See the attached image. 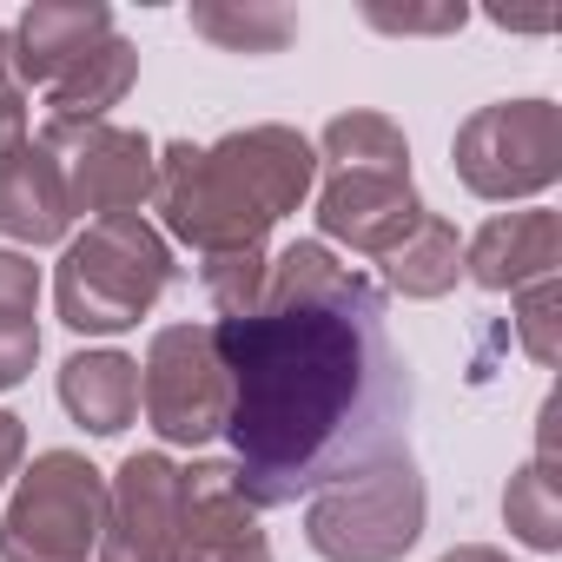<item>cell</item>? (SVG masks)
<instances>
[{
    "label": "cell",
    "mask_w": 562,
    "mask_h": 562,
    "mask_svg": "<svg viewBox=\"0 0 562 562\" xmlns=\"http://www.w3.org/2000/svg\"><path fill=\"white\" fill-rule=\"evenodd\" d=\"M212 338L232 378V470L258 509L318 496L404 443L411 371L391 345L384 292L338 265L331 245H285L265 265L258 305L218 318Z\"/></svg>",
    "instance_id": "cell-1"
},
{
    "label": "cell",
    "mask_w": 562,
    "mask_h": 562,
    "mask_svg": "<svg viewBox=\"0 0 562 562\" xmlns=\"http://www.w3.org/2000/svg\"><path fill=\"white\" fill-rule=\"evenodd\" d=\"M318 186V153L299 126H245L212 146H159L153 205L159 225L199 258L265 251L271 225L292 218Z\"/></svg>",
    "instance_id": "cell-2"
},
{
    "label": "cell",
    "mask_w": 562,
    "mask_h": 562,
    "mask_svg": "<svg viewBox=\"0 0 562 562\" xmlns=\"http://www.w3.org/2000/svg\"><path fill=\"white\" fill-rule=\"evenodd\" d=\"M318 153V232L364 251V258H384L397 251L417 218H424V199H417V179H411V139L397 120L384 113H338L325 126V139L312 146Z\"/></svg>",
    "instance_id": "cell-3"
},
{
    "label": "cell",
    "mask_w": 562,
    "mask_h": 562,
    "mask_svg": "<svg viewBox=\"0 0 562 562\" xmlns=\"http://www.w3.org/2000/svg\"><path fill=\"white\" fill-rule=\"evenodd\" d=\"M172 245L159 225H146V212H120V218H93L54 271V305L60 325L80 338H120L133 331L172 285Z\"/></svg>",
    "instance_id": "cell-4"
},
{
    "label": "cell",
    "mask_w": 562,
    "mask_h": 562,
    "mask_svg": "<svg viewBox=\"0 0 562 562\" xmlns=\"http://www.w3.org/2000/svg\"><path fill=\"white\" fill-rule=\"evenodd\" d=\"M424 516H430L424 470L397 443L305 503V542L325 562H404L424 536Z\"/></svg>",
    "instance_id": "cell-5"
},
{
    "label": "cell",
    "mask_w": 562,
    "mask_h": 562,
    "mask_svg": "<svg viewBox=\"0 0 562 562\" xmlns=\"http://www.w3.org/2000/svg\"><path fill=\"white\" fill-rule=\"evenodd\" d=\"M106 522V476L80 450H41L0 509V562H87Z\"/></svg>",
    "instance_id": "cell-6"
},
{
    "label": "cell",
    "mask_w": 562,
    "mask_h": 562,
    "mask_svg": "<svg viewBox=\"0 0 562 562\" xmlns=\"http://www.w3.org/2000/svg\"><path fill=\"white\" fill-rule=\"evenodd\" d=\"M450 166L476 199H536L562 179V106L555 100H496L476 106L457 139Z\"/></svg>",
    "instance_id": "cell-7"
},
{
    "label": "cell",
    "mask_w": 562,
    "mask_h": 562,
    "mask_svg": "<svg viewBox=\"0 0 562 562\" xmlns=\"http://www.w3.org/2000/svg\"><path fill=\"white\" fill-rule=\"evenodd\" d=\"M139 404H146V424L159 430V443L199 450V443L225 437L232 378H225L212 325H166V331H153L146 364H139Z\"/></svg>",
    "instance_id": "cell-8"
},
{
    "label": "cell",
    "mask_w": 562,
    "mask_h": 562,
    "mask_svg": "<svg viewBox=\"0 0 562 562\" xmlns=\"http://www.w3.org/2000/svg\"><path fill=\"white\" fill-rule=\"evenodd\" d=\"M41 146L60 159L67 179V205L93 212V218H120L153 205V179H159V146L133 126H80V133H41Z\"/></svg>",
    "instance_id": "cell-9"
},
{
    "label": "cell",
    "mask_w": 562,
    "mask_h": 562,
    "mask_svg": "<svg viewBox=\"0 0 562 562\" xmlns=\"http://www.w3.org/2000/svg\"><path fill=\"white\" fill-rule=\"evenodd\" d=\"M100 562H179V463L166 450H133L106 476Z\"/></svg>",
    "instance_id": "cell-10"
},
{
    "label": "cell",
    "mask_w": 562,
    "mask_h": 562,
    "mask_svg": "<svg viewBox=\"0 0 562 562\" xmlns=\"http://www.w3.org/2000/svg\"><path fill=\"white\" fill-rule=\"evenodd\" d=\"M179 562H271L258 503L218 457L179 470Z\"/></svg>",
    "instance_id": "cell-11"
},
{
    "label": "cell",
    "mask_w": 562,
    "mask_h": 562,
    "mask_svg": "<svg viewBox=\"0 0 562 562\" xmlns=\"http://www.w3.org/2000/svg\"><path fill=\"white\" fill-rule=\"evenodd\" d=\"M113 41V8L106 0H34L14 21V34L0 41L14 87H60L87 54Z\"/></svg>",
    "instance_id": "cell-12"
},
{
    "label": "cell",
    "mask_w": 562,
    "mask_h": 562,
    "mask_svg": "<svg viewBox=\"0 0 562 562\" xmlns=\"http://www.w3.org/2000/svg\"><path fill=\"white\" fill-rule=\"evenodd\" d=\"M555 265H562V218L549 205L496 212L463 245V278H476L483 292H522L536 278H555Z\"/></svg>",
    "instance_id": "cell-13"
},
{
    "label": "cell",
    "mask_w": 562,
    "mask_h": 562,
    "mask_svg": "<svg viewBox=\"0 0 562 562\" xmlns=\"http://www.w3.org/2000/svg\"><path fill=\"white\" fill-rule=\"evenodd\" d=\"M74 225V205H67V179H60V159L27 139L8 166H0V238L14 245H60Z\"/></svg>",
    "instance_id": "cell-14"
},
{
    "label": "cell",
    "mask_w": 562,
    "mask_h": 562,
    "mask_svg": "<svg viewBox=\"0 0 562 562\" xmlns=\"http://www.w3.org/2000/svg\"><path fill=\"white\" fill-rule=\"evenodd\" d=\"M60 404L80 430L120 437L139 417V364L126 351H74L60 364Z\"/></svg>",
    "instance_id": "cell-15"
},
{
    "label": "cell",
    "mask_w": 562,
    "mask_h": 562,
    "mask_svg": "<svg viewBox=\"0 0 562 562\" xmlns=\"http://www.w3.org/2000/svg\"><path fill=\"white\" fill-rule=\"evenodd\" d=\"M139 80V47L133 41H106L100 54H87L60 87H47V133H80V126H100Z\"/></svg>",
    "instance_id": "cell-16"
},
{
    "label": "cell",
    "mask_w": 562,
    "mask_h": 562,
    "mask_svg": "<svg viewBox=\"0 0 562 562\" xmlns=\"http://www.w3.org/2000/svg\"><path fill=\"white\" fill-rule=\"evenodd\" d=\"M378 265H384V278H391V292H404V299H443L457 278H463V238H457L450 218L424 212L417 232H411L397 251H384Z\"/></svg>",
    "instance_id": "cell-17"
},
{
    "label": "cell",
    "mask_w": 562,
    "mask_h": 562,
    "mask_svg": "<svg viewBox=\"0 0 562 562\" xmlns=\"http://www.w3.org/2000/svg\"><path fill=\"white\" fill-rule=\"evenodd\" d=\"M503 522L522 549L536 555H555L562 549V483H555V450L542 443L522 470H509V490H503Z\"/></svg>",
    "instance_id": "cell-18"
},
{
    "label": "cell",
    "mask_w": 562,
    "mask_h": 562,
    "mask_svg": "<svg viewBox=\"0 0 562 562\" xmlns=\"http://www.w3.org/2000/svg\"><path fill=\"white\" fill-rule=\"evenodd\" d=\"M192 34H205L225 54H278L292 47L299 14L271 8V0H212V8H192Z\"/></svg>",
    "instance_id": "cell-19"
},
{
    "label": "cell",
    "mask_w": 562,
    "mask_h": 562,
    "mask_svg": "<svg viewBox=\"0 0 562 562\" xmlns=\"http://www.w3.org/2000/svg\"><path fill=\"white\" fill-rule=\"evenodd\" d=\"M265 251H225V258H205L199 278H205V299L218 305V318H245L265 292Z\"/></svg>",
    "instance_id": "cell-20"
},
{
    "label": "cell",
    "mask_w": 562,
    "mask_h": 562,
    "mask_svg": "<svg viewBox=\"0 0 562 562\" xmlns=\"http://www.w3.org/2000/svg\"><path fill=\"white\" fill-rule=\"evenodd\" d=\"M516 338L536 364L562 358V285L555 278H536V285L516 292Z\"/></svg>",
    "instance_id": "cell-21"
},
{
    "label": "cell",
    "mask_w": 562,
    "mask_h": 562,
    "mask_svg": "<svg viewBox=\"0 0 562 562\" xmlns=\"http://www.w3.org/2000/svg\"><path fill=\"white\" fill-rule=\"evenodd\" d=\"M34 305H41V265L0 245V318H34Z\"/></svg>",
    "instance_id": "cell-22"
},
{
    "label": "cell",
    "mask_w": 562,
    "mask_h": 562,
    "mask_svg": "<svg viewBox=\"0 0 562 562\" xmlns=\"http://www.w3.org/2000/svg\"><path fill=\"white\" fill-rule=\"evenodd\" d=\"M41 358V325L34 318H0V391H14Z\"/></svg>",
    "instance_id": "cell-23"
},
{
    "label": "cell",
    "mask_w": 562,
    "mask_h": 562,
    "mask_svg": "<svg viewBox=\"0 0 562 562\" xmlns=\"http://www.w3.org/2000/svg\"><path fill=\"white\" fill-rule=\"evenodd\" d=\"M21 146H27V93L14 87L8 60H0V166H8Z\"/></svg>",
    "instance_id": "cell-24"
},
{
    "label": "cell",
    "mask_w": 562,
    "mask_h": 562,
    "mask_svg": "<svg viewBox=\"0 0 562 562\" xmlns=\"http://www.w3.org/2000/svg\"><path fill=\"white\" fill-rule=\"evenodd\" d=\"M364 21L384 27V34H450V27H463V8H437V14H384V8H371Z\"/></svg>",
    "instance_id": "cell-25"
},
{
    "label": "cell",
    "mask_w": 562,
    "mask_h": 562,
    "mask_svg": "<svg viewBox=\"0 0 562 562\" xmlns=\"http://www.w3.org/2000/svg\"><path fill=\"white\" fill-rule=\"evenodd\" d=\"M21 457H27V424L14 411H0V490L21 476Z\"/></svg>",
    "instance_id": "cell-26"
},
{
    "label": "cell",
    "mask_w": 562,
    "mask_h": 562,
    "mask_svg": "<svg viewBox=\"0 0 562 562\" xmlns=\"http://www.w3.org/2000/svg\"><path fill=\"white\" fill-rule=\"evenodd\" d=\"M490 21H496V27H522V34H542V27H555V14H509V8H490Z\"/></svg>",
    "instance_id": "cell-27"
},
{
    "label": "cell",
    "mask_w": 562,
    "mask_h": 562,
    "mask_svg": "<svg viewBox=\"0 0 562 562\" xmlns=\"http://www.w3.org/2000/svg\"><path fill=\"white\" fill-rule=\"evenodd\" d=\"M437 562H509L503 549H490V542H457L450 555H437Z\"/></svg>",
    "instance_id": "cell-28"
}]
</instances>
